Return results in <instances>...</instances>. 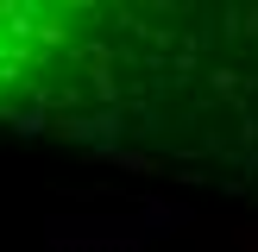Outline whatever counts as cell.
I'll return each instance as SVG.
<instances>
[{
	"mask_svg": "<svg viewBox=\"0 0 258 252\" xmlns=\"http://www.w3.org/2000/svg\"><path fill=\"white\" fill-rule=\"evenodd\" d=\"M239 0H0V120L196 126Z\"/></svg>",
	"mask_w": 258,
	"mask_h": 252,
	"instance_id": "6da1fadb",
	"label": "cell"
}]
</instances>
